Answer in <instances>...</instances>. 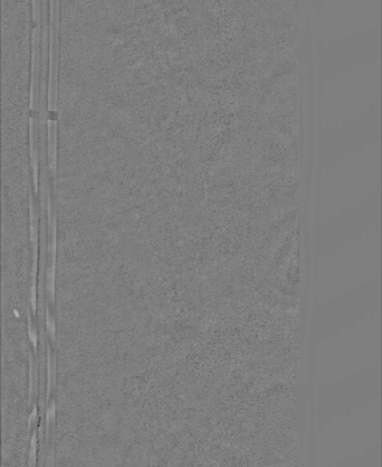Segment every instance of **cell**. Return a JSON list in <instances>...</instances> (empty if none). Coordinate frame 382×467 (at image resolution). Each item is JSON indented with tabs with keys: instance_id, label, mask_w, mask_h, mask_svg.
Masks as SVG:
<instances>
[{
	"instance_id": "5",
	"label": "cell",
	"mask_w": 382,
	"mask_h": 467,
	"mask_svg": "<svg viewBox=\"0 0 382 467\" xmlns=\"http://www.w3.org/2000/svg\"><path fill=\"white\" fill-rule=\"evenodd\" d=\"M36 414H37V409L34 408V410H33V413H32V414H30V423H33V422H34L35 419H36Z\"/></svg>"
},
{
	"instance_id": "3",
	"label": "cell",
	"mask_w": 382,
	"mask_h": 467,
	"mask_svg": "<svg viewBox=\"0 0 382 467\" xmlns=\"http://www.w3.org/2000/svg\"><path fill=\"white\" fill-rule=\"evenodd\" d=\"M35 455H36V434L33 435V439H32V442H31L30 454V462L35 461Z\"/></svg>"
},
{
	"instance_id": "4",
	"label": "cell",
	"mask_w": 382,
	"mask_h": 467,
	"mask_svg": "<svg viewBox=\"0 0 382 467\" xmlns=\"http://www.w3.org/2000/svg\"><path fill=\"white\" fill-rule=\"evenodd\" d=\"M30 338L31 341L33 342L35 347H36V344H37V333H36L34 329L31 328V327L30 328Z\"/></svg>"
},
{
	"instance_id": "2",
	"label": "cell",
	"mask_w": 382,
	"mask_h": 467,
	"mask_svg": "<svg viewBox=\"0 0 382 467\" xmlns=\"http://www.w3.org/2000/svg\"><path fill=\"white\" fill-rule=\"evenodd\" d=\"M47 327H48V330H49L50 334L52 336H54L55 334V325L54 321L53 320H51L50 316H49V313L47 314Z\"/></svg>"
},
{
	"instance_id": "1",
	"label": "cell",
	"mask_w": 382,
	"mask_h": 467,
	"mask_svg": "<svg viewBox=\"0 0 382 467\" xmlns=\"http://www.w3.org/2000/svg\"><path fill=\"white\" fill-rule=\"evenodd\" d=\"M54 415L55 405L54 403H52L51 406H50V408H49V410H48V412H47V424H48V426H49L50 423L53 422V420H54Z\"/></svg>"
}]
</instances>
